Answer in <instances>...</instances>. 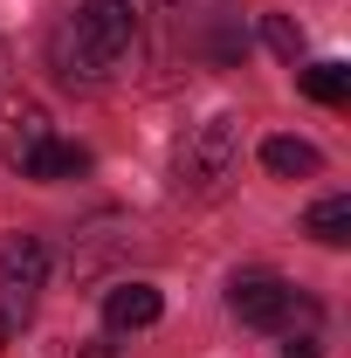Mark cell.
<instances>
[{"instance_id":"6da1fadb","label":"cell","mask_w":351,"mask_h":358,"mask_svg":"<svg viewBox=\"0 0 351 358\" xmlns=\"http://www.w3.org/2000/svg\"><path fill=\"white\" fill-rule=\"evenodd\" d=\"M131 42H138L131 0H76V14L55 21V35H48V62L69 90H103L131 62Z\"/></svg>"},{"instance_id":"7a4b0ae2","label":"cell","mask_w":351,"mask_h":358,"mask_svg":"<svg viewBox=\"0 0 351 358\" xmlns=\"http://www.w3.org/2000/svg\"><path fill=\"white\" fill-rule=\"evenodd\" d=\"M173 173H179V193H193V200L227 193V186L241 179V124H234V117H207L200 131L179 145Z\"/></svg>"},{"instance_id":"3957f363","label":"cell","mask_w":351,"mask_h":358,"mask_svg":"<svg viewBox=\"0 0 351 358\" xmlns=\"http://www.w3.org/2000/svg\"><path fill=\"white\" fill-rule=\"evenodd\" d=\"M227 310L241 317V324H255V331H317V303H310L296 282H282V275H268V268H248V275H234V289H227Z\"/></svg>"},{"instance_id":"277c9868","label":"cell","mask_w":351,"mask_h":358,"mask_svg":"<svg viewBox=\"0 0 351 358\" xmlns=\"http://www.w3.org/2000/svg\"><path fill=\"white\" fill-rule=\"evenodd\" d=\"M48 145H55V124H48L42 103H35V96H0V159L21 179H35Z\"/></svg>"},{"instance_id":"5b68a950","label":"cell","mask_w":351,"mask_h":358,"mask_svg":"<svg viewBox=\"0 0 351 358\" xmlns=\"http://www.w3.org/2000/svg\"><path fill=\"white\" fill-rule=\"evenodd\" d=\"M159 289L152 282H117L110 296H103V317H110V331H145V324H159Z\"/></svg>"},{"instance_id":"8992f818","label":"cell","mask_w":351,"mask_h":358,"mask_svg":"<svg viewBox=\"0 0 351 358\" xmlns=\"http://www.w3.org/2000/svg\"><path fill=\"white\" fill-rule=\"evenodd\" d=\"M42 275H48V248L35 234H14V241L0 248V282H7V289H42Z\"/></svg>"},{"instance_id":"52a82bcc","label":"cell","mask_w":351,"mask_h":358,"mask_svg":"<svg viewBox=\"0 0 351 358\" xmlns=\"http://www.w3.org/2000/svg\"><path fill=\"white\" fill-rule=\"evenodd\" d=\"M262 166L275 179H310L324 159H317V145H303V138H268V145H262Z\"/></svg>"},{"instance_id":"ba28073f","label":"cell","mask_w":351,"mask_h":358,"mask_svg":"<svg viewBox=\"0 0 351 358\" xmlns=\"http://www.w3.org/2000/svg\"><path fill=\"white\" fill-rule=\"evenodd\" d=\"M303 227L317 234V241H324V248H345V241H351V200H345V193H331V200H317Z\"/></svg>"},{"instance_id":"9c48e42d","label":"cell","mask_w":351,"mask_h":358,"mask_svg":"<svg viewBox=\"0 0 351 358\" xmlns=\"http://www.w3.org/2000/svg\"><path fill=\"white\" fill-rule=\"evenodd\" d=\"M303 96H317V103H351V69L345 62H310L303 69Z\"/></svg>"},{"instance_id":"30bf717a","label":"cell","mask_w":351,"mask_h":358,"mask_svg":"<svg viewBox=\"0 0 351 358\" xmlns=\"http://www.w3.org/2000/svg\"><path fill=\"white\" fill-rule=\"evenodd\" d=\"M76 173H89V152H83V145H62V138L48 145L42 166H35V179H76Z\"/></svg>"},{"instance_id":"8fae6325","label":"cell","mask_w":351,"mask_h":358,"mask_svg":"<svg viewBox=\"0 0 351 358\" xmlns=\"http://www.w3.org/2000/svg\"><path fill=\"white\" fill-rule=\"evenodd\" d=\"M262 42L275 48L282 62H296V55H303V35H296V21H282V14H268V21H262Z\"/></svg>"},{"instance_id":"7c38bea8","label":"cell","mask_w":351,"mask_h":358,"mask_svg":"<svg viewBox=\"0 0 351 358\" xmlns=\"http://www.w3.org/2000/svg\"><path fill=\"white\" fill-rule=\"evenodd\" d=\"M83 358H117V352H110V345H103V338H96V345H83Z\"/></svg>"},{"instance_id":"4fadbf2b","label":"cell","mask_w":351,"mask_h":358,"mask_svg":"<svg viewBox=\"0 0 351 358\" xmlns=\"http://www.w3.org/2000/svg\"><path fill=\"white\" fill-rule=\"evenodd\" d=\"M282 358H317V352H310V338H296V345H289Z\"/></svg>"},{"instance_id":"5bb4252c","label":"cell","mask_w":351,"mask_h":358,"mask_svg":"<svg viewBox=\"0 0 351 358\" xmlns=\"http://www.w3.org/2000/svg\"><path fill=\"white\" fill-rule=\"evenodd\" d=\"M7 331H14V317H7V310H0V338H7Z\"/></svg>"}]
</instances>
